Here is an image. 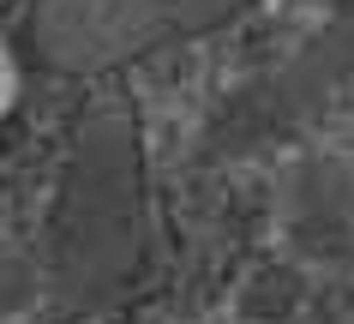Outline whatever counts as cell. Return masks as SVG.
<instances>
[{
  "instance_id": "cell-5",
  "label": "cell",
  "mask_w": 354,
  "mask_h": 324,
  "mask_svg": "<svg viewBox=\"0 0 354 324\" xmlns=\"http://www.w3.org/2000/svg\"><path fill=\"white\" fill-rule=\"evenodd\" d=\"M288 306H300V276L288 265H270L252 276V288H246V312L252 318H282Z\"/></svg>"
},
{
  "instance_id": "cell-3",
  "label": "cell",
  "mask_w": 354,
  "mask_h": 324,
  "mask_svg": "<svg viewBox=\"0 0 354 324\" xmlns=\"http://www.w3.org/2000/svg\"><path fill=\"white\" fill-rule=\"evenodd\" d=\"M348 78H354V19H336V24H324L295 60H282L270 78L246 84L223 115H216L210 144H216V151L270 144V138L295 133L300 120H313Z\"/></svg>"
},
{
  "instance_id": "cell-1",
  "label": "cell",
  "mask_w": 354,
  "mask_h": 324,
  "mask_svg": "<svg viewBox=\"0 0 354 324\" xmlns=\"http://www.w3.org/2000/svg\"><path fill=\"white\" fill-rule=\"evenodd\" d=\"M150 252V180L138 108L120 84L96 90L73 120L60 180L48 198V288L78 312L114 306Z\"/></svg>"
},
{
  "instance_id": "cell-4",
  "label": "cell",
  "mask_w": 354,
  "mask_h": 324,
  "mask_svg": "<svg viewBox=\"0 0 354 324\" xmlns=\"http://www.w3.org/2000/svg\"><path fill=\"white\" fill-rule=\"evenodd\" d=\"M277 210L300 258L342 265L354 252V169L342 156H300L277 187Z\"/></svg>"
},
{
  "instance_id": "cell-2",
  "label": "cell",
  "mask_w": 354,
  "mask_h": 324,
  "mask_svg": "<svg viewBox=\"0 0 354 324\" xmlns=\"http://www.w3.org/2000/svg\"><path fill=\"white\" fill-rule=\"evenodd\" d=\"M259 0H30L24 55L55 78H109L174 42L210 37Z\"/></svg>"
}]
</instances>
